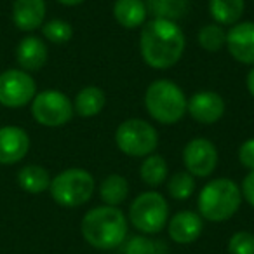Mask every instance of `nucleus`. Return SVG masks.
<instances>
[{
	"label": "nucleus",
	"mask_w": 254,
	"mask_h": 254,
	"mask_svg": "<svg viewBox=\"0 0 254 254\" xmlns=\"http://www.w3.org/2000/svg\"><path fill=\"white\" fill-rule=\"evenodd\" d=\"M187 47L183 30L176 21L169 19H152L141 30L139 51L143 61L150 68L167 70L181 60Z\"/></svg>",
	"instance_id": "1"
},
{
	"label": "nucleus",
	"mask_w": 254,
	"mask_h": 254,
	"mask_svg": "<svg viewBox=\"0 0 254 254\" xmlns=\"http://www.w3.org/2000/svg\"><path fill=\"white\" fill-rule=\"evenodd\" d=\"M82 237L89 246L101 251L119 247L127 237V219L112 205H99L85 212L80 223Z\"/></svg>",
	"instance_id": "2"
},
{
	"label": "nucleus",
	"mask_w": 254,
	"mask_h": 254,
	"mask_svg": "<svg viewBox=\"0 0 254 254\" xmlns=\"http://www.w3.org/2000/svg\"><path fill=\"white\" fill-rule=\"evenodd\" d=\"M240 202L242 191L239 185L228 178H218L202 188L197 204L200 218L212 223H223L239 211Z\"/></svg>",
	"instance_id": "3"
},
{
	"label": "nucleus",
	"mask_w": 254,
	"mask_h": 254,
	"mask_svg": "<svg viewBox=\"0 0 254 254\" xmlns=\"http://www.w3.org/2000/svg\"><path fill=\"white\" fill-rule=\"evenodd\" d=\"M187 103L180 85L166 78L152 82L145 92V106L150 117L164 126L180 122L187 113Z\"/></svg>",
	"instance_id": "4"
},
{
	"label": "nucleus",
	"mask_w": 254,
	"mask_h": 254,
	"mask_svg": "<svg viewBox=\"0 0 254 254\" xmlns=\"http://www.w3.org/2000/svg\"><path fill=\"white\" fill-rule=\"evenodd\" d=\"M94 178L85 169H66L51 180V197L61 207H78L91 200L94 193Z\"/></svg>",
	"instance_id": "5"
},
{
	"label": "nucleus",
	"mask_w": 254,
	"mask_h": 254,
	"mask_svg": "<svg viewBox=\"0 0 254 254\" xmlns=\"http://www.w3.org/2000/svg\"><path fill=\"white\" fill-rule=\"evenodd\" d=\"M115 143L129 157H148L159 146V132L146 120L129 119L117 127Z\"/></svg>",
	"instance_id": "6"
},
{
	"label": "nucleus",
	"mask_w": 254,
	"mask_h": 254,
	"mask_svg": "<svg viewBox=\"0 0 254 254\" xmlns=\"http://www.w3.org/2000/svg\"><path fill=\"white\" fill-rule=\"evenodd\" d=\"M131 225L141 233H159L169 219V205L159 191H145L132 200L129 207Z\"/></svg>",
	"instance_id": "7"
},
{
	"label": "nucleus",
	"mask_w": 254,
	"mask_h": 254,
	"mask_svg": "<svg viewBox=\"0 0 254 254\" xmlns=\"http://www.w3.org/2000/svg\"><path fill=\"white\" fill-rule=\"evenodd\" d=\"M73 103L56 89L37 92L32 101V115L44 127H63L73 117Z\"/></svg>",
	"instance_id": "8"
},
{
	"label": "nucleus",
	"mask_w": 254,
	"mask_h": 254,
	"mask_svg": "<svg viewBox=\"0 0 254 254\" xmlns=\"http://www.w3.org/2000/svg\"><path fill=\"white\" fill-rule=\"evenodd\" d=\"M37 96V84L25 70L11 68L0 73V105L5 108H23Z\"/></svg>",
	"instance_id": "9"
},
{
	"label": "nucleus",
	"mask_w": 254,
	"mask_h": 254,
	"mask_svg": "<svg viewBox=\"0 0 254 254\" xmlns=\"http://www.w3.org/2000/svg\"><path fill=\"white\" fill-rule=\"evenodd\" d=\"M183 164L193 178H207L218 166V150L205 138H193L183 150Z\"/></svg>",
	"instance_id": "10"
},
{
	"label": "nucleus",
	"mask_w": 254,
	"mask_h": 254,
	"mask_svg": "<svg viewBox=\"0 0 254 254\" xmlns=\"http://www.w3.org/2000/svg\"><path fill=\"white\" fill-rule=\"evenodd\" d=\"M30 136L18 126L0 127V166L18 164L28 155Z\"/></svg>",
	"instance_id": "11"
},
{
	"label": "nucleus",
	"mask_w": 254,
	"mask_h": 254,
	"mask_svg": "<svg viewBox=\"0 0 254 254\" xmlns=\"http://www.w3.org/2000/svg\"><path fill=\"white\" fill-rule=\"evenodd\" d=\"M187 112L191 115V119L198 124L211 126L216 124L225 113V99L212 91H200L195 92L187 103Z\"/></svg>",
	"instance_id": "12"
},
{
	"label": "nucleus",
	"mask_w": 254,
	"mask_h": 254,
	"mask_svg": "<svg viewBox=\"0 0 254 254\" xmlns=\"http://www.w3.org/2000/svg\"><path fill=\"white\" fill-rule=\"evenodd\" d=\"M226 46L233 60L244 64H254V23L242 21L226 33Z\"/></svg>",
	"instance_id": "13"
},
{
	"label": "nucleus",
	"mask_w": 254,
	"mask_h": 254,
	"mask_svg": "<svg viewBox=\"0 0 254 254\" xmlns=\"http://www.w3.org/2000/svg\"><path fill=\"white\" fill-rule=\"evenodd\" d=\"M204 230L200 214L193 211H181L174 214L167 223V232L173 242L176 244H191L200 237Z\"/></svg>",
	"instance_id": "14"
},
{
	"label": "nucleus",
	"mask_w": 254,
	"mask_h": 254,
	"mask_svg": "<svg viewBox=\"0 0 254 254\" xmlns=\"http://www.w3.org/2000/svg\"><path fill=\"white\" fill-rule=\"evenodd\" d=\"M46 12V0H14L12 21L21 32H33L37 28H42Z\"/></svg>",
	"instance_id": "15"
},
{
	"label": "nucleus",
	"mask_w": 254,
	"mask_h": 254,
	"mask_svg": "<svg viewBox=\"0 0 254 254\" xmlns=\"http://www.w3.org/2000/svg\"><path fill=\"white\" fill-rule=\"evenodd\" d=\"M49 51L40 37L28 35L21 39V42L16 47V61L25 71H39L47 63Z\"/></svg>",
	"instance_id": "16"
},
{
	"label": "nucleus",
	"mask_w": 254,
	"mask_h": 254,
	"mask_svg": "<svg viewBox=\"0 0 254 254\" xmlns=\"http://www.w3.org/2000/svg\"><path fill=\"white\" fill-rule=\"evenodd\" d=\"M148 16L143 0H115L113 4V18L120 26L127 30H134L145 25Z\"/></svg>",
	"instance_id": "17"
},
{
	"label": "nucleus",
	"mask_w": 254,
	"mask_h": 254,
	"mask_svg": "<svg viewBox=\"0 0 254 254\" xmlns=\"http://www.w3.org/2000/svg\"><path fill=\"white\" fill-rule=\"evenodd\" d=\"M51 180L53 178H51L49 171L44 169L42 166H37V164H28V166L21 167L18 173V185L21 187V190L33 195L49 190Z\"/></svg>",
	"instance_id": "18"
},
{
	"label": "nucleus",
	"mask_w": 254,
	"mask_h": 254,
	"mask_svg": "<svg viewBox=\"0 0 254 254\" xmlns=\"http://www.w3.org/2000/svg\"><path fill=\"white\" fill-rule=\"evenodd\" d=\"M105 92L96 85H89V87L78 91V94L75 96L73 110L77 115L89 119V117H96L98 113H101V110L105 108Z\"/></svg>",
	"instance_id": "19"
},
{
	"label": "nucleus",
	"mask_w": 254,
	"mask_h": 254,
	"mask_svg": "<svg viewBox=\"0 0 254 254\" xmlns=\"http://www.w3.org/2000/svg\"><path fill=\"white\" fill-rule=\"evenodd\" d=\"M246 9L244 0H209V14L218 25L233 26L240 21Z\"/></svg>",
	"instance_id": "20"
},
{
	"label": "nucleus",
	"mask_w": 254,
	"mask_h": 254,
	"mask_svg": "<svg viewBox=\"0 0 254 254\" xmlns=\"http://www.w3.org/2000/svg\"><path fill=\"white\" fill-rule=\"evenodd\" d=\"M129 195V183L120 174H110L99 185V197L106 205L117 207L120 205Z\"/></svg>",
	"instance_id": "21"
},
{
	"label": "nucleus",
	"mask_w": 254,
	"mask_h": 254,
	"mask_svg": "<svg viewBox=\"0 0 254 254\" xmlns=\"http://www.w3.org/2000/svg\"><path fill=\"white\" fill-rule=\"evenodd\" d=\"M145 5L153 19L176 21L188 11V0H146Z\"/></svg>",
	"instance_id": "22"
},
{
	"label": "nucleus",
	"mask_w": 254,
	"mask_h": 254,
	"mask_svg": "<svg viewBox=\"0 0 254 254\" xmlns=\"http://www.w3.org/2000/svg\"><path fill=\"white\" fill-rule=\"evenodd\" d=\"M139 176L148 187H159L169 176V169H167V162L164 157L160 155H148L143 160L141 167H139Z\"/></svg>",
	"instance_id": "23"
},
{
	"label": "nucleus",
	"mask_w": 254,
	"mask_h": 254,
	"mask_svg": "<svg viewBox=\"0 0 254 254\" xmlns=\"http://www.w3.org/2000/svg\"><path fill=\"white\" fill-rule=\"evenodd\" d=\"M197 39H198V46L204 51H207V53H218L223 46H226V32L218 23L205 25L198 32Z\"/></svg>",
	"instance_id": "24"
},
{
	"label": "nucleus",
	"mask_w": 254,
	"mask_h": 254,
	"mask_svg": "<svg viewBox=\"0 0 254 254\" xmlns=\"http://www.w3.org/2000/svg\"><path fill=\"white\" fill-rule=\"evenodd\" d=\"M167 191L176 200H187L195 191V178L190 173H176L167 181Z\"/></svg>",
	"instance_id": "25"
},
{
	"label": "nucleus",
	"mask_w": 254,
	"mask_h": 254,
	"mask_svg": "<svg viewBox=\"0 0 254 254\" xmlns=\"http://www.w3.org/2000/svg\"><path fill=\"white\" fill-rule=\"evenodd\" d=\"M42 35L51 44H66L73 37V28L64 19H51L42 25Z\"/></svg>",
	"instance_id": "26"
},
{
	"label": "nucleus",
	"mask_w": 254,
	"mask_h": 254,
	"mask_svg": "<svg viewBox=\"0 0 254 254\" xmlns=\"http://www.w3.org/2000/svg\"><path fill=\"white\" fill-rule=\"evenodd\" d=\"M228 254H254V235L251 232H237L228 240Z\"/></svg>",
	"instance_id": "27"
},
{
	"label": "nucleus",
	"mask_w": 254,
	"mask_h": 254,
	"mask_svg": "<svg viewBox=\"0 0 254 254\" xmlns=\"http://www.w3.org/2000/svg\"><path fill=\"white\" fill-rule=\"evenodd\" d=\"M124 254H157V246L145 235H136L127 240Z\"/></svg>",
	"instance_id": "28"
},
{
	"label": "nucleus",
	"mask_w": 254,
	"mask_h": 254,
	"mask_svg": "<svg viewBox=\"0 0 254 254\" xmlns=\"http://www.w3.org/2000/svg\"><path fill=\"white\" fill-rule=\"evenodd\" d=\"M239 160L244 167L249 171H254V138L247 139L239 148Z\"/></svg>",
	"instance_id": "29"
},
{
	"label": "nucleus",
	"mask_w": 254,
	"mask_h": 254,
	"mask_svg": "<svg viewBox=\"0 0 254 254\" xmlns=\"http://www.w3.org/2000/svg\"><path fill=\"white\" fill-rule=\"evenodd\" d=\"M242 197L247 200V204L254 207V171H251L242 181Z\"/></svg>",
	"instance_id": "30"
},
{
	"label": "nucleus",
	"mask_w": 254,
	"mask_h": 254,
	"mask_svg": "<svg viewBox=\"0 0 254 254\" xmlns=\"http://www.w3.org/2000/svg\"><path fill=\"white\" fill-rule=\"evenodd\" d=\"M247 91H249L251 96L254 98V66L251 68V71L247 73Z\"/></svg>",
	"instance_id": "31"
},
{
	"label": "nucleus",
	"mask_w": 254,
	"mask_h": 254,
	"mask_svg": "<svg viewBox=\"0 0 254 254\" xmlns=\"http://www.w3.org/2000/svg\"><path fill=\"white\" fill-rule=\"evenodd\" d=\"M56 2H60V4H63V5H68V7H73V5H80L85 0H56Z\"/></svg>",
	"instance_id": "32"
}]
</instances>
